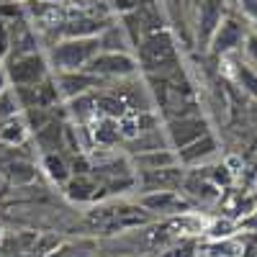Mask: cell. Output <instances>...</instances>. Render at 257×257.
I'll use <instances>...</instances> for the list:
<instances>
[{
    "instance_id": "obj_1",
    "label": "cell",
    "mask_w": 257,
    "mask_h": 257,
    "mask_svg": "<svg viewBox=\"0 0 257 257\" xmlns=\"http://www.w3.org/2000/svg\"><path fill=\"white\" fill-rule=\"evenodd\" d=\"M137 62L142 75H165L183 64V52L175 34L170 29H160L147 34L137 47Z\"/></svg>"
},
{
    "instance_id": "obj_2",
    "label": "cell",
    "mask_w": 257,
    "mask_h": 257,
    "mask_svg": "<svg viewBox=\"0 0 257 257\" xmlns=\"http://www.w3.org/2000/svg\"><path fill=\"white\" fill-rule=\"evenodd\" d=\"M98 52H100L98 36H88V39H57L47 47L44 54L52 67V75H57V72L85 70Z\"/></svg>"
},
{
    "instance_id": "obj_3",
    "label": "cell",
    "mask_w": 257,
    "mask_h": 257,
    "mask_svg": "<svg viewBox=\"0 0 257 257\" xmlns=\"http://www.w3.org/2000/svg\"><path fill=\"white\" fill-rule=\"evenodd\" d=\"M247 34H249L247 21L239 16V11L234 8V3H231V11L221 18V24L216 26V31H213L208 47H206V52H211L216 59L237 57L242 52V44H244Z\"/></svg>"
},
{
    "instance_id": "obj_4",
    "label": "cell",
    "mask_w": 257,
    "mask_h": 257,
    "mask_svg": "<svg viewBox=\"0 0 257 257\" xmlns=\"http://www.w3.org/2000/svg\"><path fill=\"white\" fill-rule=\"evenodd\" d=\"M3 67L8 75L11 88H24V85H39L52 75V67L47 62V54L36 49L26 54H8L3 59Z\"/></svg>"
},
{
    "instance_id": "obj_5",
    "label": "cell",
    "mask_w": 257,
    "mask_h": 257,
    "mask_svg": "<svg viewBox=\"0 0 257 257\" xmlns=\"http://www.w3.org/2000/svg\"><path fill=\"white\" fill-rule=\"evenodd\" d=\"M162 132H165V142L170 149H183L188 144H193L196 139L206 137L208 132H213L208 118L196 111V113H183V116H175V118H167L162 121Z\"/></svg>"
},
{
    "instance_id": "obj_6",
    "label": "cell",
    "mask_w": 257,
    "mask_h": 257,
    "mask_svg": "<svg viewBox=\"0 0 257 257\" xmlns=\"http://www.w3.org/2000/svg\"><path fill=\"white\" fill-rule=\"evenodd\" d=\"M137 203L149 211L155 219H175V216H185V213H193L196 206H193L183 190H155V193H139Z\"/></svg>"
},
{
    "instance_id": "obj_7",
    "label": "cell",
    "mask_w": 257,
    "mask_h": 257,
    "mask_svg": "<svg viewBox=\"0 0 257 257\" xmlns=\"http://www.w3.org/2000/svg\"><path fill=\"white\" fill-rule=\"evenodd\" d=\"M229 11H231V0H198L196 21H193V47L206 49L213 31H216V26Z\"/></svg>"
},
{
    "instance_id": "obj_8",
    "label": "cell",
    "mask_w": 257,
    "mask_h": 257,
    "mask_svg": "<svg viewBox=\"0 0 257 257\" xmlns=\"http://www.w3.org/2000/svg\"><path fill=\"white\" fill-rule=\"evenodd\" d=\"M85 70L93 72L95 77H100L103 82H108V80H126V77L142 75L137 54H123V52H98Z\"/></svg>"
},
{
    "instance_id": "obj_9",
    "label": "cell",
    "mask_w": 257,
    "mask_h": 257,
    "mask_svg": "<svg viewBox=\"0 0 257 257\" xmlns=\"http://www.w3.org/2000/svg\"><path fill=\"white\" fill-rule=\"evenodd\" d=\"M219 152H221V144H219L216 134L208 132L206 137L196 139L193 144L178 149V162H180V167H185V170H196V167L211 165L213 160L219 157Z\"/></svg>"
},
{
    "instance_id": "obj_10",
    "label": "cell",
    "mask_w": 257,
    "mask_h": 257,
    "mask_svg": "<svg viewBox=\"0 0 257 257\" xmlns=\"http://www.w3.org/2000/svg\"><path fill=\"white\" fill-rule=\"evenodd\" d=\"M54 77V85L59 90V98L62 100H72L77 95H85V93H93L98 88H103V80L95 77L93 72L88 70H77V72H57L52 75Z\"/></svg>"
},
{
    "instance_id": "obj_11",
    "label": "cell",
    "mask_w": 257,
    "mask_h": 257,
    "mask_svg": "<svg viewBox=\"0 0 257 257\" xmlns=\"http://www.w3.org/2000/svg\"><path fill=\"white\" fill-rule=\"evenodd\" d=\"M185 178V167L173 165L165 170H149V173H137V188L139 193H155V190H180Z\"/></svg>"
},
{
    "instance_id": "obj_12",
    "label": "cell",
    "mask_w": 257,
    "mask_h": 257,
    "mask_svg": "<svg viewBox=\"0 0 257 257\" xmlns=\"http://www.w3.org/2000/svg\"><path fill=\"white\" fill-rule=\"evenodd\" d=\"M64 188V196H67L72 203H98V201H103V188H100V183L95 180V175L93 173H80V175H72L67 183L62 185Z\"/></svg>"
},
{
    "instance_id": "obj_13",
    "label": "cell",
    "mask_w": 257,
    "mask_h": 257,
    "mask_svg": "<svg viewBox=\"0 0 257 257\" xmlns=\"http://www.w3.org/2000/svg\"><path fill=\"white\" fill-rule=\"evenodd\" d=\"M0 175L16 188H26L39 178V167L36 162H29L24 157H11L6 162H0Z\"/></svg>"
},
{
    "instance_id": "obj_14",
    "label": "cell",
    "mask_w": 257,
    "mask_h": 257,
    "mask_svg": "<svg viewBox=\"0 0 257 257\" xmlns=\"http://www.w3.org/2000/svg\"><path fill=\"white\" fill-rule=\"evenodd\" d=\"M134 165V173H149V170H165V167H173L180 165L178 162V152L170 147L162 149H152V152H139V155H128Z\"/></svg>"
},
{
    "instance_id": "obj_15",
    "label": "cell",
    "mask_w": 257,
    "mask_h": 257,
    "mask_svg": "<svg viewBox=\"0 0 257 257\" xmlns=\"http://www.w3.org/2000/svg\"><path fill=\"white\" fill-rule=\"evenodd\" d=\"M98 44H100V52H123V54H134V41L128 39L126 29L118 18H113L108 26H105L100 34H98Z\"/></svg>"
},
{
    "instance_id": "obj_16",
    "label": "cell",
    "mask_w": 257,
    "mask_h": 257,
    "mask_svg": "<svg viewBox=\"0 0 257 257\" xmlns=\"http://www.w3.org/2000/svg\"><path fill=\"white\" fill-rule=\"evenodd\" d=\"M244 249V239L239 237H226V239H201L198 257H239Z\"/></svg>"
},
{
    "instance_id": "obj_17",
    "label": "cell",
    "mask_w": 257,
    "mask_h": 257,
    "mask_svg": "<svg viewBox=\"0 0 257 257\" xmlns=\"http://www.w3.org/2000/svg\"><path fill=\"white\" fill-rule=\"evenodd\" d=\"M41 170L57 185H64L72 178V167H70V160L64 152H44L41 155Z\"/></svg>"
},
{
    "instance_id": "obj_18",
    "label": "cell",
    "mask_w": 257,
    "mask_h": 257,
    "mask_svg": "<svg viewBox=\"0 0 257 257\" xmlns=\"http://www.w3.org/2000/svg\"><path fill=\"white\" fill-rule=\"evenodd\" d=\"M93 142L103 149H111L121 142V128H118V118H108V116H95L93 118Z\"/></svg>"
},
{
    "instance_id": "obj_19",
    "label": "cell",
    "mask_w": 257,
    "mask_h": 257,
    "mask_svg": "<svg viewBox=\"0 0 257 257\" xmlns=\"http://www.w3.org/2000/svg\"><path fill=\"white\" fill-rule=\"evenodd\" d=\"M29 137H31V132H29V126L21 113L0 121V144L3 147H21L29 142Z\"/></svg>"
},
{
    "instance_id": "obj_20",
    "label": "cell",
    "mask_w": 257,
    "mask_h": 257,
    "mask_svg": "<svg viewBox=\"0 0 257 257\" xmlns=\"http://www.w3.org/2000/svg\"><path fill=\"white\" fill-rule=\"evenodd\" d=\"M224 62L231 64V77L237 80V85L242 90H247L249 95H257V72L249 67V64L237 54V57H226Z\"/></svg>"
},
{
    "instance_id": "obj_21",
    "label": "cell",
    "mask_w": 257,
    "mask_h": 257,
    "mask_svg": "<svg viewBox=\"0 0 257 257\" xmlns=\"http://www.w3.org/2000/svg\"><path fill=\"white\" fill-rule=\"evenodd\" d=\"M198 249H201V239L188 234V237H178L170 244H165L157 257H198Z\"/></svg>"
},
{
    "instance_id": "obj_22",
    "label": "cell",
    "mask_w": 257,
    "mask_h": 257,
    "mask_svg": "<svg viewBox=\"0 0 257 257\" xmlns=\"http://www.w3.org/2000/svg\"><path fill=\"white\" fill-rule=\"evenodd\" d=\"M98 244L93 239H80V242H59L47 257H95Z\"/></svg>"
},
{
    "instance_id": "obj_23",
    "label": "cell",
    "mask_w": 257,
    "mask_h": 257,
    "mask_svg": "<svg viewBox=\"0 0 257 257\" xmlns=\"http://www.w3.org/2000/svg\"><path fill=\"white\" fill-rule=\"evenodd\" d=\"M237 234H239V229H237V221H234L231 216H216L208 224H203L201 237H206V239H226V237H237Z\"/></svg>"
},
{
    "instance_id": "obj_24",
    "label": "cell",
    "mask_w": 257,
    "mask_h": 257,
    "mask_svg": "<svg viewBox=\"0 0 257 257\" xmlns=\"http://www.w3.org/2000/svg\"><path fill=\"white\" fill-rule=\"evenodd\" d=\"M18 113H24V111H21V103L16 98V90L13 88H6L3 93H0V121L13 118Z\"/></svg>"
},
{
    "instance_id": "obj_25",
    "label": "cell",
    "mask_w": 257,
    "mask_h": 257,
    "mask_svg": "<svg viewBox=\"0 0 257 257\" xmlns=\"http://www.w3.org/2000/svg\"><path fill=\"white\" fill-rule=\"evenodd\" d=\"M231 3L239 11V16L247 21V26L257 31V0H231Z\"/></svg>"
},
{
    "instance_id": "obj_26",
    "label": "cell",
    "mask_w": 257,
    "mask_h": 257,
    "mask_svg": "<svg viewBox=\"0 0 257 257\" xmlns=\"http://www.w3.org/2000/svg\"><path fill=\"white\" fill-rule=\"evenodd\" d=\"M239 57L249 64V67H252L254 72H257V31H252V29H249V34H247V39H244V44H242Z\"/></svg>"
},
{
    "instance_id": "obj_27",
    "label": "cell",
    "mask_w": 257,
    "mask_h": 257,
    "mask_svg": "<svg viewBox=\"0 0 257 257\" xmlns=\"http://www.w3.org/2000/svg\"><path fill=\"white\" fill-rule=\"evenodd\" d=\"M237 229H239L242 234H254V237H257V203L244 213V216L237 219Z\"/></svg>"
},
{
    "instance_id": "obj_28",
    "label": "cell",
    "mask_w": 257,
    "mask_h": 257,
    "mask_svg": "<svg viewBox=\"0 0 257 257\" xmlns=\"http://www.w3.org/2000/svg\"><path fill=\"white\" fill-rule=\"evenodd\" d=\"M11 54V29L3 18H0V64H3V59Z\"/></svg>"
},
{
    "instance_id": "obj_29",
    "label": "cell",
    "mask_w": 257,
    "mask_h": 257,
    "mask_svg": "<svg viewBox=\"0 0 257 257\" xmlns=\"http://www.w3.org/2000/svg\"><path fill=\"white\" fill-rule=\"evenodd\" d=\"M6 88H11V82H8V75H6V67L0 64V93H3Z\"/></svg>"
}]
</instances>
